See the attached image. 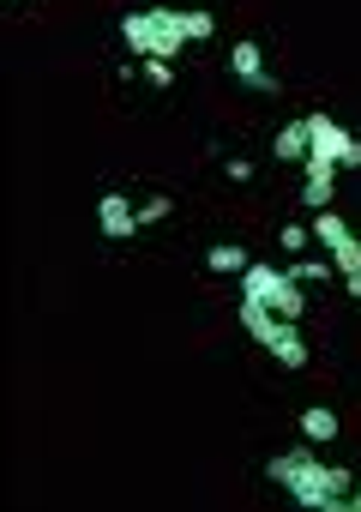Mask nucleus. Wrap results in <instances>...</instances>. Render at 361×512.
<instances>
[{"label":"nucleus","mask_w":361,"mask_h":512,"mask_svg":"<svg viewBox=\"0 0 361 512\" xmlns=\"http://www.w3.org/2000/svg\"><path fill=\"white\" fill-rule=\"evenodd\" d=\"M265 350H271L283 368H307V356H313V350H307V338L295 332V320H277V332L265 338Z\"/></svg>","instance_id":"nucleus-9"},{"label":"nucleus","mask_w":361,"mask_h":512,"mask_svg":"<svg viewBox=\"0 0 361 512\" xmlns=\"http://www.w3.org/2000/svg\"><path fill=\"white\" fill-rule=\"evenodd\" d=\"M205 266H211V272H247V266H253V253H247V247H211V253H205Z\"/></svg>","instance_id":"nucleus-14"},{"label":"nucleus","mask_w":361,"mask_h":512,"mask_svg":"<svg viewBox=\"0 0 361 512\" xmlns=\"http://www.w3.org/2000/svg\"><path fill=\"white\" fill-rule=\"evenodd\" d=\"M301 434H307L313 446L337 440V410H325V404H307V410H301Z\"/></svg>","instance_id":"nucleus-12"},{"label":"nucleus","mask_w":361,"mask_h":512,"mask_svg":"<svg viewBox=\"0 0 361 512\" xmlns=\"http://www.w3.org/2000/svg\"><path fill=\"white\" fill-rule=\"evenodd\" d=\"M277 247L289 253V260H295V253H307V229H301V223H283V235H277Z\"/></svg>","instance_id":"nucleus-15"},{"label":"nucleus","mask_w":361,"mask_h":512,"mask_svg":"<svg viewBox=\"0 0 361 512\" xmlns=\"http://www.w3.org/2000/svg\"><path fill=\"white\" fill-rule=\"evenodd\" d=\"M241 302H259V308H271L277 320H301L307 314V290L289 278V272H277V266H247L241 272Z\"/></svg>","instance_id":"nucleus-3"},{"label":"nucleus","mask_w":361,"mask_h":512,"mask_svg":"<svg viewBox=\"0 0 361 512\" xmlns=\"http://www.w3.org/2000/svg\"><path fill=\"white\" fill-rule=\"evenodd\" d=\"M139 73H145L157 91H169V85H175V67H169V61H139Z\"/></svg>","instance_id":"nucleus-16"},{"label":"nucleus","mask_w":361,"mask_h":512,"mask_svg":"<svg viewBox=\"0 0 361 512\" xmlns=\"http://www.w3.org/2000/svg\"><path fill=\"white\" fill-rule=\"evenodd\" d=\"M331 199H337V163L307 157V175H301V205H307V211H325Z\"/></svg>","instance_id":"nucleus-6"},{"label":"nucleus","mask_w":361,"mask_h":512,"mask_svg":"<svg viewBox=\"0 0 361 512\" xmlns=\"http://www.w3.org/2000/svg\"><path fill=\"white\" fill-rule=\"evenodd\" d=\"M271 157H277V163H307V115L289 121V127L271 139Z\"/></svg>","instance_id":"nucleus-10"},{"label":"nucleus","mask_w":361,"mask_h":512,"mask_svg":"<svg viewBox=\"0 0 361 512\" xmlns=\"http://www.w3.org/2000/svg\"><path fill=\"white\" fill-rule=\"evenodd\" d=\"M265 476L277 488H289L295 506H319V512H343V488H349V470L343 464H319L313 446H295L283 458L265 464Z\"/></svg>","instance_id":"nucleus-1"},{"label":"nucleus","mask_w":361,"mask_h":512,"mask_svg":"<svg viewBox=\"0 0 361 512\" xmlns=\"http://www.w3.org/2000/svg\"><path fill=\"white\" fill-rule=\"evenodd\" d=\"M229 67H235V79H241V85H253V91H277V79L265 73L259 43H235V49H229Z\"/></svg>","instance_id":"nucleus-7"},{"label":"nucleus","mask_w":361,"mask_h":512,"mask_svg":"<svg viewBox=\"0 0 361 512\" xmlns=\"http://www.w3.org/2000/svg\"><path fill=\"white\" fill-rule=\"evenodd\" d=\"M241 326H247V338H253V344H265V338L277 332V314H271V308H259V302H241Z\"/></svg>","instance_id":"nucleus-13"},{"label":"nucleus","mask_w":361,"mask_h":512,"mask_svg":"<svg viewBox=\"0 0 361 512\" xmlns=\"http://www.w3.org/2000/svg\"><path fill=\"white\" fill-rule=\"evenodd\" d=\"M313 241L319 247H331V266L349 278V272H361V235H349V223L325 205V211H313Z\"/></svg>","instance_id":"nucleus-5"},{"label":"nucleus","mask_w":361,"mask_h":512,"mask_svg":"<svg viewBox=\"0 0 361 512\" xmlns=\"http://www.w3.org/2000/svg\"><path fill=\"white\" fill-rule=\"evenodd\" d=\"M283 272H289V278H295V284H301V290H319V284H325V278H343V272H337V266H331V260H307V253H295V260H289V266H283Z\"/></svg>","instance_id":"nucleus-11"},{"label":"nucleus","mask_w":361,"mask_h":512,"mask_svg":"<svg viewBox=\"0 0 361 512\" xmlns=\"http://www.w3.org/2000/svg\"><path fill=\"white\" fill-rule=\"evenodd\" d=\"M307 157H325L337 169H361V139L343 133L331 115H307Z\"/></svg>","instance_id":"nucleus-4"},{"label":"nucleus","mask_w":361,"mask_h":512,"mask_svg":"<svg viewBox=\"0 0 361 512\" xmlns=\"http://www.w3.org/2000/svg\"><path fill=\"white\" fill-rule=\"evenodd\" d=\"M169 211H175V199H145V205H139V223H163Z\"/></svg>","instance_id":"nucleus-17"},{"label":"nucleus","mask_w":361,"mask_h":512,"mask_svg":"<svg viewBox=\"0 0 361 512\" xmlns=\"http://www.w3.org/2000/svg\"><path fill=\"white\" fill-rule=\"evenodd\" d=\"M223 169H229V181H247V175H253V163H247V157H229Z\"/></svg>","instance_id":"nucleus-18"},{"label":"nucleus","mask_w":361,"mask_h":512,"mask_svg":"<svg viewBox=\"0 0 361 512\" xmlns=\"http://www.w3.org/2000/svg\"><path fill=\"white\" fill-rule=\"evenodd\" d=\"M343 512H361V494H343Z\"/></svg>","instance_id":"nucleus-20"},{"label":"nucleus","mask_w":361,"mask_h":512,"mask_svg":"<svg viewBox=\"0 0 361 512\" xmlns=\"http://www.w3.org/2000/svg\"><path fill=\"white\" fill-rule=\"evenodd\" d=\"M211 37V13H175V7H145V13H127L121 19V43L145 61H169L181 43H199Z\"/></svg>","instance_id":"nucleus-2"},{"label":"nucleus","mask_w":361,"mask_h":512,"mask_svg":"<svg viewBox=\"0 0 361 512\" xmlns=\"http://www.w3.org/2000/svg\"><path fill=\"white\" fill-rule=\"evenodd\" d=\"M97 223H103L109 241H127V235L139 229V211H133L121 193H103V199H97Z\"/></svg>","instance_id":"nucleus-8"},{"label":"nucleus","mask_w":361,"mask_h":512,"mask_svg":"<svg viewBox=\"0 0 361 512\" xmlns=\"http://www.w3.org/2000/svg\"><path fill=\"white\" fill-rule=\"evenodd\" d=\"M343 290H349V296L361 302V272H349V278H343Z\"/></svg>","instance_id":"nucleus-19"}]
</instances>
